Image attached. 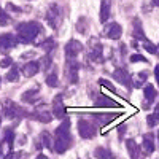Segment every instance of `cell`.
<instances>
[{"label":"cell","mask_w":159,"mask_h":159,"mask_svg":"<svg viewBox=\"0 0 159 159\" xmlns=\"http://www.w3.org/2000/svg\"><path fill=\"white\" fill-rule=\"evenodd\" d=\"M111 16V0H102L100 3V22L105 24Z\"/></svg>","instance_id":"16"},{"label":"cell","mask_w":159,"mask_h":159,"mask_svg":"<svg viewBox=\"0 0 159 159\" xmlns=\"http://www.w3.org/2000/svg\"><path fill=\"white\" fill-rule=\"evenodd\" d=\"M8 21H10V18H8V15L3 11V8L0 7V24H8Z\"/></svg>","instance_id":"34"},{"label":"cell","mask_w":159,"mask_h":159,"mask_svg":"<svg viewBox=\"0 0 159 159\" xmlns=\"http://www.w3.org/2000/svg\"><path fill=\"white\" fill-rule=\"evenodd\" d=\"M2 156H3V154H2V150H0V159H2Z\"/></svg>","instance_id":"41"},{"label":"cell","mask_w":159,"mask_h":159,"mask_svg":"<svg viewBox=\"0 0 159 159\" xmlns=\"http://www.w3.org/2000/svg\"><path fill=\"white\" fill-rule=\"evenodd\" d=\"M45 19H46V22L51 25L52 29H57L61 25V22H62V11H61V8L56 3H52L48 8V11H46Z\"/></svg>","instance_id":"3"},{"label":"cell","mask_w":159,"mask_h":159,"mask_svg":"<svg viewBox=\"0 0 159 159\" xmlns=\"http://www.w3.org/2000/svg\"><path fill=\"white\" fill-rule=\"evenodd\" d=\"M81 49H83V45L78 40H70L65 45V59H76V56L81 52Z\"/></svg>","instance_id":"10"},{"label":"cell","mask_w":159,"mask_h":159,"mask_svg":"<svg viewBox=\"0 0 159 159\" xmlns=\"http://www.w3.org/2000/svg\"><path fill=\"white\" fill-rule=\"evenodd\" d=\"M35 159H48V156H45V154H38Z\"/></svg>","instance_id":"39"},{"label":"cell","mask_w":159,"mask_h":159,"mask_svg":"<svg viewBox=\"0 0 159 159\" xmlns=\"http://www.w3.org/2000/svg\"><path fill=\"white\" fill-rule=\"evenodd\" d=\"M40 32H42L40 24L35 22V21H29V22H22V24L18 25L16 37L21 43H32Z\"/></svg>","instance_id":"2"},{"label":"cell","mask_w":159,"mask_h":159,"mask_svg":"<svg viewBox=\"0 0 159 159\" xmlns=\"http://www.w3.org/2000/svg\"><path fill=\"white\" fill-rule=\"evenodd\" d=\"M21 70H22V75L27 76V78L35 76V75L40 72V64L35 62V61H30V62H27V64H24L22 67H21Z\"/></svg>","instance_id":"15"},{"label":"cell","mask_w":159,"mask_h":159,"mask_svg":"<svg viewBox=\"0 0 159 159\" xmlns=\"http://www.w3.org/2000/svg\"><path fill=\"white\" fill-rule=\"evenodd\" d=\"M46 84L49 86V88H56L57 84H59V81H57V72H56V69L52 70L48 76H46Z\"/></svg>","instance_id":"27"},{"label":"cell","mask_w":159,"mask_h":159,"mask_svg":"<svg viewBox=\"0 0 159 159\" xmlns=\"http://www.w3.org/2000/svg\"><path fill=\"white\" fill-rule=\"evenodd\" d=\"M72 145V135H70V119L65 118L64 121L57 126L54 130V145H52V151L59 154L65 153Z\"/></svg>","instance_id":"1"},{"label":"cell","mask_w":159,"mask_h":159,"mask_svg":"<svg viewBox=\"0 0 159 159\" xmlns=\"http://www.w3.org/2000/svg\"><path fill=\"white\" fill-rule=\"evenodd\" d=\"M88 19L86 18H80V21H78V24H76V30L80 32V34H86V27H88Z\"/></svg>","instance_id":"29"},{"label":"cell","mask_w":159,"mask_h":159,"mask_svg":"<svg viewBox=\"0 0 159 159\" xmlns=\"http://www.w3.org/2000/svg\"><path fill=\"white\" fill-rule=\"evenodd\" d=\"M52 115L54 118H59V119H65V115H67V110H65V105L62 102V96H56L54 100H52Z\"/></svg>","instance_id":"12"},{"label":"cell","mask_w":159,"mask_h":159,"mask_svg":"<svg viewBox=\"0 0 159 159\" xmlns=\"http://www.w3.org/2000/svg\"><path fill=\"white\" fill-rule=\"evenodd\" d=\"M151 2H153L154 7H159V0H151Z\"/></svg>","instance_id":"40"},{"label":"cell","mask_w":159,"mask_h":159,"mask_svg":"<svg viewBox=\"0 0 159 159\" xmlns=\"http://www.w3.org/2000/svg\"><path fill=\"white\" fill-rule=\"evenodd\" d=\"M115 118H116V115H113V113H102V115H94V121L99 126H105L110 121H113Z\"/></svg>","instance_id":"20"},{"label":"cell","mask_w":159,"mask_h":159,"mask_svg":"<svg viewBox=\"0 0 159 159\" xmlns=\"http://www.w3.org/2000/svg\"><path fill=\"white\" fill-rule=\"evenodd\" d=\"M5 78H7V81H10V83H15V81H18V78H19V70H18L16 65H11Z\"/></svg>","instance_id":"22"},{"label":"cell","mask_w":159,"mask_h":159,"mask_svg":"<svg viewBox=\"0 0 159 159\" xmlns=\"http://www.w3.org/2000/svg\"><path fill=\"white\" fill-rule=\"evenodd\" d=\"M147 78H148V73H147V72H139L137 75L132 76V86L140 88L145 81H147Z\"/></svg>","instance_id":"21"},{"label":"cell","mask_w":159,"mask_h":159,"mask_svg":"<svg viewBox=\"0 0 159 159\" xmlns=\"http://www.w3.org/2000/svg\"><path fill=\"white\" fill-rule=\"evenodd\" d=\"M38 46H42V48H43L45 51H48V52H49V51H51L52 48H56V42H54V40H52V38H48L46 42H43L42 45H38Z\"/></svg>","instance_id":"30"},{"label":"cell","mask_w":159,"mask_h":159,"mask_svg":"<svg viewBox=\"0 0 159 159\" xmlns=\"http://www.w3.org/2000/svg\"><path fill=\"white\" fill-rule=\"evenodd\" d=\"M38 64H40V67H42V70H48L49 67H52V65H51V57H49V56H45Z\"/></svg>","instance_id":"31"},{"label":"cell","mask_w":159,"mask_h":159,"mask_svg":"<svg viewBox=\"0 0 159 159\" xmlns=\"http://www.w3.org/2000/svg\"><path fill=\"white\" fill-rule=\"evenodd\" d=\"M143 96H145V103H143V108H150L151 103L156 99V89L153 84H147L143 89Z\"/></svg>","instance_id":"14"},{"label":"cell","mask_w":159,"mask_h":159,"mask_svg":"<svg viewBox=\"0 0 159 159\" xmlns=\"http://www.w3.org/2000/svg\"><path fill=\"white\" fill-rule=\"evenodd\" d=\"M154 76H156V83L159 84V65H157L156 70H154Z\"/></svg>","instance_id":"37"},{"label":"cell","mask_w":159,"mask_h":159,"mask_svg":"<svg viewBox=\"0 0 159 159\" xmlns=\"http://www.w3.org/2000/svg\"><path fill=\"white\" fill-rule=\"evenodd\" d=\"M94 102H96L97 107H119V103H116L115 100L108 99L107 96H103V94H97Z\"/></svg>","instance_id":"19"},{"label":"cell","mask_w":159,"mask_h":159,"mask_svg":"<svg viewBox=\"0 0 159 159\" xmlns=\"http://www.w3.org/2000/svg\"><path fill=\"white\" fill-rule=\"evenodd\" d=\"M3 137H5V142L8 143V148L11 150V148H13V142H15V132H13L11 129H7L5 134H3Z\"/></svg>","instance_id":"28"},{"label":"cell","mask_w":159,"mask_h":159,"mask_svg":"<svg viewBox=\"0 0 159 159\" xmlns=\"http://www.w3.org/2000/svg\"><path fill=\"white\" fill-rule=\"evenodd\" d=\"M157 142H159V130H157Z\"/></svg>","instance_id":"42"},{"label":"cell","mask_w":159,"mask_h":159,"mask_svg":"<svg viewBox=\"0 0 159 159\" xmlns=\"http://www.w3.org/2000/svg\"><path fill=\"white\" fill-rule=\"evenodd\" d=\"M18 37L13 34H2L0 35V52H8L10 49L16 48L18 45Z\"/></svg>","instance_id":"7"},{"label":"cell","mask_w":159,"mask_h":159,"mask_svg":"<svg viewBox=\"0 0 159 159\" xmlns=\"http://www.w3.org/2000/svg\"><path fill=\"white\" fill-rule=\"evenodd\" d=\"M21 99H22V102H25V103H35L38 99H40V94H38V89L37 88H34V89H29V91H25L24 94L21 96Z\"/></svg>","instance_id":"18"},{"label":"cell","mask_w":159,"mask_h":159,"mask_svg":"<svg viewBox=\"0 0 159 159\" xmlns=\"http://www.w3.org/2000/svg\"><path fill=\"white\" fill-rule=\"evenodd\" d=\"M142 150H143V153L147 156L153 154V151H154V134H153V132H148V134L143 135Z\"/></svg>","instance_id":"13"},{"label":"cell","mask_w":159,"mask_h":159,"mask_svg":"<svg viewBox=\"0 0 159 159\" xmlns=\"http://www.w3.org/2000/svg\"><path fill=\"white\" fill-rule=\"evenodd\" d=\"M78 134L83 139H92L96 135V126L84 118L78 119Z\"/></svg>","instance_id":"6"},{"label":"cell","mask_w":159,"mask_h":159,"mask_svg":"<svg viewBox=\"0 0 159 159\" xmlns=\"http://www.w3.org/2000/svg\"><path fill=\"white\" fill-rule=\"evenodd\" d=\"M99 83H100L102 86H105V88H108L110 91H115V86H113L110 81H107V80H99Z\"/></svg>","instance_id":"36"},{"label":"cell","mask_w":159,"mask_h":159,"mask_svg":"<svg viewBox=\"0 0 159 159\" xmlns=\"http://www.w3.org/2000/svg\"><path fill=\"white\" fill-rule=\"evenodd\" d=\"M42 139H43V142H45V147H48L49 150H52V145H51V143H54V140H51V137L46 134V132H43V134H42Z\"/></svg>","instance_id":"32"},{"label":"cell","mask_w":159,"mask_h":159,"mask_svg":"<svg viewBox=\"0 0 159 159\" xmlns=\"http://www.w3.org/2000/svg\"><path fill=\"white\" fill-rule=\"evenodd\" d=\"M89 59L92 62H103V46L97 40H91L89 43Z\"/></svg>","instance_id":"8"},{"label":"cell","mask_w":159,"mask_h":159,"mask_svg":"<svg viewBox=\"0 0 159 159\" xmlns=\"http://www.w3.org/2000/svg\"><path fill=\"white\" fill-rule=\"evenodd\" d=\"M32 116L35 119H38V121H42V123H49L52 119V115L48 113V111H35V113H32Z\"/></svg>","instance_id":"25"},{"label":"cell","mask_w":159,"mask_h":159,"mask_svg":"<svg viewBox=\"0 0 159 159\" xmlns=\"http://www.w3.org/2000/svg\"><path fill=\"white\" fill-rule=\"evenodd\" d=\"M8 10H13V11H21V10H19L18 7H15V5H11V3L8 5Z\"/></svg>","instance_id":"38"},{"label":"cell","mask_w":159,"mask_h":159,"mask_svg":"<svg viewBox=\"0 0 159 159\" xmlns=\"http://www.w3.org/2000/svg\"><path fill=\"white\" fill-rule=\"evenodd\" d=\"M2 110H3V116L8 118V119H13V118H18L19 115H22V108L19 107V105H16L13 100L7 99L2 102Z\"/></svg>","instance_id":"4"},{"label":"cell","mask_w":159,"mask_h":159,"mask_svg":"<svg viewBox=\"0 0 159 159\" xmlns=\"http://www.w3.org/2000/svg\"><path fill=\"white\" fill-rule=\"evenodd\" d=\"M147 123H148V126H150V127H154V126L159 123V103L156 105L154 113H153V115H150V116L147 118Z\"/></svg>","instance_id":"26"},{"label":"cell","mask_w":159,"mask_h":159,"mask_svg":"<svg viewBox=\"0 0 159 159\" xmlns=\"http://www.w3.org/2000/svg\"><path fill=\"white\" fill-rule=\"evenodd\" d=\"M130 62H143V64H147V57H143L142 54H132L130 56Z\"/></svg>","instance_id":"33"},{"label":"cell","mask_w":159,"mask_h":159,"mask_svg":"<svg viewBox=\"0 0 159 159\" xmlns=\"http://www.w3.org/2000/svg\"><path fill=\"white\" fill-rule=\"evenodd\" d=\"M94 156H96L97 159H115L113 153L108 151V150H105V148H97V150L94 151Z\"/></svg>","instance_id":"24"},{"label":"cell","mask_w":159,"mask_h":159,"mask_svg":"<svg viewBox=\"0 0 159 159\" xmlns=\"http://www.w3.org/2000/svg\"><path fill=\"white\" fill-rule=\"evenodd\" d=\"M0 123H2V115H0Z\"/></svg>","instance_id":"43"},{"label":"cell","mask_w":159,"mask_h":159,"mask_svg":"<svg viewBox=\"0 0 159 159\" xmlns=\"http://www.w3.org/2000/svg\"><path fill=\"white\" fill-rule=\"evenodd\" d=\"M11 65H13V59L11 57H3L2 61H0V67H11Z\"/></svg>","instance_id":"35"},{"label":"cell","mask_w":159,"mask_h":159,"mask_svg":"<svg viewBox=\"0 0 159 159\" xmlns=\"http://www.w3.org/2000/svg\"><path fill=\"white\" fill-rule=\"evenodd\" d=\"M78 69L80 65L76 59H65V78L69 80V83H78Z\"/></svg>","instance_id":"5"},{"label":"cell","mask_w":159,"mask_h":159,"mask_svg":"<svg viewBox=\"0 0 159 159\" xmlns=\"http://www.w3.org/2000/svg\"><path fill=\"white\" fill-rule=\"evenodd\" d=\"M113 78L118 80V83H121L124 88H127V89L132 88V76L127 73L126 69H123V67L116 69V70L113 72Z\"/></svg>","instance_id":"11"},{"label":"cell","mask_w":159,"mask_h":159,"mask_svg":"<svg viewBox=\"0 0 159 159\" xmlns=\"http://www.w3.org/2000/svg\"><path fill=\"white\" fill-rule=\"evenodd\" d=\"M103 35L110 38V40H119L123 35V27L119 25L118 22H110V24H105L103 27Z\"/></svg>","instance_id":"9"},{"label":"cell","mask_w":159,"mask_h":159,"mask_svg":"<svg viewBox=\"0 0 159 159\" xmlns=\"http://www.w3.org/2000/svg\"><path fill=\"white\" fill-rule=\"evenodd\" d=\"M140 42H142L143 49H147V51L150 52V54H154V56L157 54V48H156V46H154V45L150 42L148 38H145V37H143V38H140Z\"/></svg>","instance_id":"23"},{"label":"cell","mask_w":159,"mask_h":159,"mask_svg":"<svg viewBox=\"0 0 159 159\" xmlns=\"http://www.w3.org/2000/svg\"><path fill=\"white\" fill-rule=\"evenodd\" d=\"M126 148H127V153L130 156V159H140V151L142 148L134 142V140H127L126 142Z\"/></svg>","instance_id":"17"}]
</instances>
